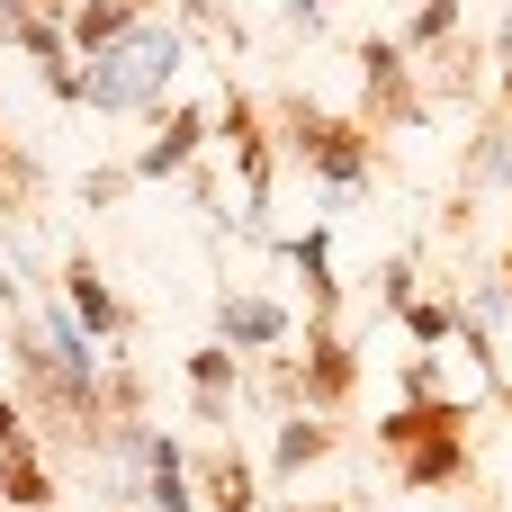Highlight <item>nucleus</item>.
Returning a JSON list of instances; mask_svg holds the SVG:
<instances>
[{
    "label": "nucleus",
    "instance_id": "20e7f679",
    "mask_svg": "<svg viewBox=\"0 0 512 512\" xmlns=\"http://www.w3.org/2000/svg\"><path fill=\"white\" fill-rule=\"evenodd\" d=\"M189 144H198V117H180V126H171V135H162V144L144 153V171H171V162H180Z\"/></svg>",
    "mask_w": 512,
    "mask_h": 512
},
{
    "label": "nucleus",
    "instance_id": "0eeeda50",
    "mask_svg": "<svg viewBox=\"0 0 512 512\" xmlns=\"http://www.w3.org/2000/svg\"><path fill=\"white\" fill-rule=\"evenodd\" d=\"M297 9H324V0H297Z\"/></svg>",
    "mask_w": 512,
    "mask_h": 512
},
{
    "label": "nucleus",
    "instance_id": "f257e3e1",
    "mask_svg": "<svg viewBox=\"0 0 512 512\" xmlns=\"http://www.w3.org/2000/svg\"><path fill=\"white\" fill-rule=\"evenodd\" d=\"M171 63H180V36L171 27H126V36H108V45H90V99L99 108H144L162 81H171Z\"/></svg>",
    "mask_w": 512,
    "mask_h": 512
},
{
    "label": "nucleus",
    "instance_id": "39448f33",
    "mask_svg": "<svg viewBox=\"0 0 512 512\" xmlns=\"http://www.w3.org/2000/svg\"><path fill=\"white\" fill-rule=\"evenodd\" d=\"M72 306H81L90 324H117V306H108V288H99L90 270H72Z\"/></svg>",
    "mask_w": 512,
    "mask_h": 512
},
{
    "label": "nucleus",
    "instance_id": "423d86ee",
    "mask_svg": "<svg viewBox=\"0 0 512 512\" xmlns=\"http://www.w3.org/2000/svg\"><path fill=\"white\" fill-rule=\"evenodd\" d=\"M315 450H324V432H315V423H288V441H279V468H306Z\"/></svg>",
    "mask_w": 512,
    "mask_h": 512
},
{
    "label": "nucleus",
    "instance_id": "7ed1b4c3",
    "mask_svg": "<svg viewBox=\"0 0 512 512\" xmlns=\"http://www.w3.org/2000/svg\"><path fill=\"white\" fill-rule=\"evenodd\" d=\"M0 468H9V486H18L27 504L45 495V486H36V468H27V450H18V423H9V414H0Z\"/></svg>",
    "mask_w": 512,
    "mask_h": 512
},
{
    "label": "nucleus",
    "instance_id": "f03ea898",
    "mask_svg": "<svg viewBox=\"0 0 512 512\" xmlns=\"http://www.w3.org/2000/svg\"><path fill=\"white\" fill-rule=\"evenodd\" d=\"M225 333H234V342H279V306L243 297V306H225Z\"/></svg>",
    "mask_w": 512,
    "mask_h": 512
}]
</instances>
